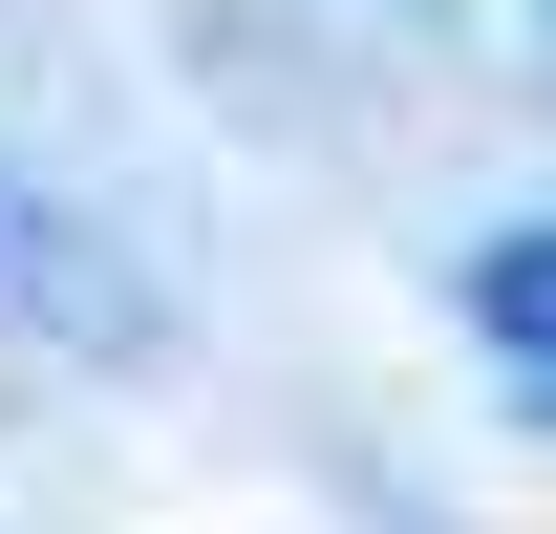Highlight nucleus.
Returning <instances> with one entry per match:
<instances>
[{"mask_svg":"<svg viewBox=\"0 0 556 534\" xmlns=\"http://www.w3.org/2000/svg\"><path fill=\"white\" fill-rule=\"evenodd\" d=\"M471 342L514 364V385L556 406V214H514V236H471Z\"/></svg>","mask_w":556,"mask_h":534,"instance_id":"nucleus-1","label":"nucleus"}]
</instances>
